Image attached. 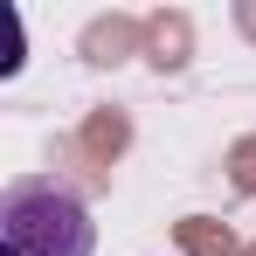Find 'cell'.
Returning <instances> with one entry per match:
<instances>
[{
  "label": "cell",
  "mask_w": 256,
  "mask_h": 256,
  "mask_svg": "<svg viewBox=\"0 0 256 256\" xmlns=\"http://www.w3.org/2000/svg\"><path fill=\"white\" fill-rule=\"evenodd\" d=\"M97 250V222H90L84 194L28 173V180H7L0 194V256H90Z\"/></svg>",
  "instance_id": "cell-1"
}]
</instances>
